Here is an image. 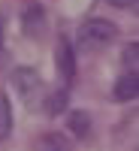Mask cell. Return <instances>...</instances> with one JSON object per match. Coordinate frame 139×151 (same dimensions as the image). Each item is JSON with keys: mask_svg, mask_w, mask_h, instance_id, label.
Masks as SVG:
<instances>
[{"mask_svg": "<svg viewBox=\"0 0 139 151\" xmlns=\"http://www.w3.org/2000/svg\"><path fill=\"white\" fill-rule=\"evenodd\" d=\"M64 109H67V91H55L52 97L45 100V112H48V115H60Z\"/></svg>", "mask_w": 139, "mask_h": 151, "instance_id": "9c48e42d", "label": "cell"}, {"mask_svg": "<svg viewBox=\"0 0 139 151\" xmlns=\"http://www.w3.org/2000/svg\"><path fill=\"white\" fill-rule=\"evenodd\" d=\"M12 85H15V91L21 97H30L36 88H40V76H36V70H30V67H18L12 73Z\"/></svg>", "mask_w": 139, "mask_h": 151, "instance_id": "5b68a950", "label": "cell"}, {"mask_svg": "<svg viewBox=\"0 0 139 151\" xmlns=\"http://www.w3.org/2000/svg\"><path fill=\"white\" fill-rule=\"evenodd\" d=\"M136 94H139V76H136V70H127V73L115 82L112 97H115L118 103H130V100H136Z\"/></svg>", "mask_w": 139, "mask_h": 151, "instance_id": "277c9868", "label": "cell"}, {"mask_svg": "<svg viewBox=\"0 0 139 151\" xmlns=\"http://www.w3.org/2000/svg\"><path fill=\"white\" fill-rule=\"evenodd\" d=\"M67 124H70V133H73V136H79V139H85V136L91 133V118H88L85 112H70Z\"/></svg>", "mask_w": 139, "mask_h": 151, "instance_id": "ba28073f", "label": "cell"}, {"mask_svg": "<svg viewBox=\"0 0 139 151\" xmlns=\"http://www.w3.org/2000/svg\"><path fill=\"white\" fill-rule=\"evenodd\" d=\"M0 52H3V18H0Z\"/></svg>", "mask_w": 139, "mask_h": 151, "instance_id": "7c38bea8", "label": "cell"}, {"mask_svg": "<svg viewBox=\"0 0 139 151\" xmlns=\"http://www.w3.org/2000/svg\"><path fill=\"white\" fill-rule=\"evenodd\" d=\"M9 133H12V103H9V97L0 91V142L9 139Z\"/></svg>", "mask_w": 139, "mask_h": 151, "instance_id": "52a82bcc", "label": "cell"}, {"mask_svg": "<svg viewBox=\"0 0 139 151\" xmlns=\"http://www.w3.org/2000/svg\"><path fill=\"white\" fill-rule=\"evenodd\" d=\"M106 3L118 6V9H130V6H136V0H106Z\"/></svg>", "mask_w": 139, "mask_h": 151, "instance_id": "8fae6325", "label": "cell"}, {"mask_svg": "<svg viewBox=\"0 0 139 151\" xmlns=\"http://www.w3.org/2000/svg\"><path fill=\"white\" fill-rule=\"evenodd\" d=\"M33 151H70V142H67V136H60V133H42L40 139L33 142Z\"/></svg>", "mask_w": 139, "mask_h": 151, "instance_id": "8992f818", "label": "cell"}, {"mask_svg": "<svg viewBox=\"0 0 139 151\" xmlns=\"http://www.w3.org/2000/svg\"><path fill=\"white\" fill-rule=\"evenodd\" d=\"M136 52H139V48H136V42L124 48V64H127V67H133V70H136Z\"/></svg>", "mask_w": 139, "mask_h": 151, "instance_id": "30bf717a", "label": "cell"}, {"mask_svg": "<svg viewBox=\"0 0 139 151\" xmlns=\"http://www.w3.org/2000/svg\"><path fill=\"white\" fill-rule=\"evenodd\" d=\"M21 24H24V33L27 36H42V30H45V9L40 6V3H27L24 6V15H21Z\"/></svg>", "mask_w": 139, "mask_h": 151, "instance_id": "3957f363", "label": "cell"}, {"mask_svg": "<svg viewBox=\"0 0 139 151\" xmlns=\"http://www.w3.org/2000/svg\"><path fill=\"white\" fill-rule=\"evenodd\" d=\"M118 36V24L109 18H88L79 27V40L85 48H103Z\"/></svg>", "mask_w": 139, "mask_h": 151, "instance_id": "6da1fadb", "label": "cell"}, {"mask_svg": "<svg viewBox=\"0 0 139 151\" xmlns=\"http://www.w3.org/2000/svg\"><path fill=\"white\" fill-rule=\"evenodd\" d=\"M55 67H58V76L64 85L76 82V52L67 36H58V42H55Z\"/></svg>", "mask_w": 139, "mask_h": 151, "instance_id": "7a4b0ae2", "label": "cell"}]
</instances>
